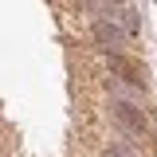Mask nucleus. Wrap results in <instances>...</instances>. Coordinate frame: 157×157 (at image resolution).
<instances>
[{"label": "nucleus", "instance_id": "1", "mask_svg": "<svg viewBox=\"0 0 157 157\" xmlns=\"http://www.w3.org/2000/svg\"><path fill=\"white\" fill-rule=\"evenodd\" d=\"M110 118H114V126H118L122 137H153V122H149V114L137 106L134 98L114 94L110 98Z\"/></svg>", "mask_w": 157, "mask_h": 157}, {"label": "nucleus", "instance_id": "2", "mask_svg": "<svg viewBox=\"0 0 157 157\" xmlns=\"http://www.w3.org/2000/svg\"><path fill=\"white\" fill-rule=\"evenodd\" d=\"M90 39L110 55V51H122V47L130 43V32H126L114 16H94V24H90Z\"/></svg>", "mask_w": 157, "mask_h": 157}, {"label": "nucleus", "instance_id": "3", "mask_svg": "<svg viewBox=\"0 0 157 157\" xmlns=\"http://www.w3.org/2000/svg\"><path fill=\"white\" fill-rule=\"evenodd\" d=\"M106 63H110V75H114L118 82H126L130 90H141V94H145V67H141L134 55H126V51H110Z\"/></svg>", "mask_w": 157, "mask_h": 157}]
</instances>
